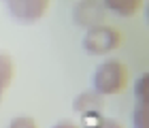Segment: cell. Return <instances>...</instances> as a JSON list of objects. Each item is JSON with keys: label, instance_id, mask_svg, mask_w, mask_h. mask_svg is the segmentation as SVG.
I'll return each mask as SVG.
<instances>
[{"label": "cell", "instance_id": "6da1fadb", "mask_svg": "<svg viewBox=\"0 0 149 128\" xmlns=\"http://www.w3.org/2000/svg\"><path fill=\"white\" fill-rule=\"evenodd\" d=\"M128 81H130V71H128L126 62H121L117 58H109L96 66L92 75V90L109 98L124 92Z\"/></svg>", "mask_w": 149, "mask_h": 128}, {"label": "cell", "instance_id": "7a4b0ae2", "mask_svg": "<svg viewBox=\"0 0 149 128\" xmlns=\"http://www.w3.org/2000/svg\"><path fill=\"white\" fill-rule=\"evenodd\" d=\"M121 32L109 24H98L94 28H87L83 34L81 47L90 53V56H107V53L115 51L121 45Z\"/></svg>", "mask_w": 149, "mask_h": 128}, {"label": "cell", "instance_id": "3957f363", "mask_svg": "<svg viewBox=\"0 0 149 128\" xmlns=\"http://www.w3.org/2000/svg\"><path fill=\"white\" fill-rule=\"evenodd\" d=\"M51 0H6L9 15L22 26H32L45 17Z\"/></svg>", "mask_w": 149, "mask_h": 128}, {"label": "cell", "instance_id": "277c9868", "mask_svg": "<svg viewBox=\"0 0 149 128\" xmlns=\"http://www.w3.org/2000/svg\"><path fill=\"white\" fill-rule=\"evenodd\" d=\"M107 11L102 0H79L72 9V22L79 28H94L98 24H104Z\"/></svg>", "mask_w": 149, "mask_h": 128}, {"label": "cell", "instance_id": "5b68a950", "mask_svg": "<svg viewBox=\"0 0 149 128\" xmlns=\"http://www.w3.org/2000/svg\"><path fill=\"white\" fill-rule=\"evenodd\" d=\"M72 109L83 115V113H94V111H102L104 109V96L98 94L96 90H85L79 92L72 100Z\"/></svg>", "mask_w": 149, "mask_h": 128}, {"label": "cell", "instance_id": "8992f818", "mask_svg": "<svg viewBox=\"0 0 149 128\" xmlns=\"http://www.w3.org/2000/svg\"><path fill=\"white\" fill-rule=\"evenodd\" d=\"M13 77H15V62H13L9 51L0 49V105L13 83Z\"/></svg>", "mask_w": 149, "mask_h": 128}, {"label": "cell", "instance_id": "52a82bcc", "mask_svg": "<svg viewBox=\"0 0 149 128\" xmlns=\"http://www.w3.org/2000/svg\"><path fill=\"white\" fill-rule=\"evenodd\" d=\"M102 2L107 11H111L119 17H132L143 6V0H102Z\"/></svg>", "mask_w": 149, "mask_h": 128}, {"label": "cell", "instance_id": "ba28073f", "mask_svg": "<svg viewBox=\"0 0 149 128\" xmlns=\"http://www.w3.org/2000/svg\"><path fill=\"white\" fill-rule=\"evenodd\" d=\"M134 98L141 105H149V77L147 75H141L134 81Z\"/></svg>", "mask_w": 149, "mask_h": 128}, {"label": "cell", "instance_id": "9c48e42d", "mask_svg": "<svg viewBox=\"0 0 149 128\" xmlns=\"http://www.w3.org/2000/svg\"><path fill=\"white\" fill-rule=\"evenodd\" d=\"M132 124L134 128H149V105L136 103L134 113H132Z\"/></svg>", "mask_w": 149, "mask_h": 128}, {"label": "cell", "instance_id": "30bf717a", "mask_svg": "<svg viewBox=\"0 0 149 128\" xmlns=\"http://www.w3.org/2000/svg\"><path fill=\"white\" fill-rule=\"evenodd\" d=\"M102 111H94V113H83L79 120V128H100V124H102Z\"/></svg>", "mask_w": 149, "mask_h": 128}, {"label": "cell", "instance_id": "8fae6325", "mask_svg": "<svg viewBox=\"0 0 149 128\" xmlns=\"http://www.w3.org/2000/svg\"><path fill=\"white\" fill-rule=\"evenodd\" d=\"M9 128H38V124L32 115H15L11 118Z\"/></svg>", "mask_w": 149, "mask_h": 128}, {"label": "cell", "instance_id": "7c38bea8", "mask_svg": "<svg viewBox=\"0 0 149 128\" xmlns=\"http://www.w3.org/2000/svg\"><path fill=\"white\" fill-rule=\"evenodd\" d=\"M100 128H126V126L121 124L119 120H115V118H104L102 124H100Z\"/></svg>", "mask_w": 149, "mask_h": 128}, {"label": "cell", "instance_id": "4fadbf2b", "mask_svg": "<svg viewBox=\"0 0 149 128\" xmlns=\"http://www.w3.org/2000/svg\"><path fill=\"white\" fill-rule=\"evenodd\" d=\"M51 128H79V124L72 122V120H60V122H56Z\"/></svg>", "mask_w": 149, "mask_h": 128}]
</instances>
